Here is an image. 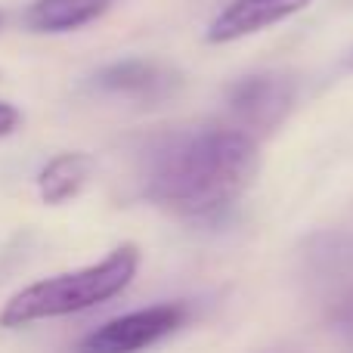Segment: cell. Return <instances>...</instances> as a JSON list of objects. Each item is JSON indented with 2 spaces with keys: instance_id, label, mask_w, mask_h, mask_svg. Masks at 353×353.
Listing matches in <instances>:
<instances>
[{
  "instance_id": "7a4b0ae2",
  "label": "cell",
  "mask_w": 353,
  "mask_h": 353,
  "mask_svg": "<svg viewBox=\"0 0 353 353\" xmlns=\"http://www.w3.org/2000/svg\"><path fill=\"white\" fill-rule=\"evenodd\" d=\"M137 267H140V251L134 245H121L99 263L31 282L6 301V307L0 310V329H22L41 319L72 316L105 304L134 282Z\"/></svg>"
},
{
  "instance_id": "30bf717a",
  "label": "cell",
  "mask_w": 353,
  "mask_h": 353,
  "mask_svg": "<svg viewBox=\"0 0 353 353\" xmlns=\"http://www.w3.org/2000/svg\"><path fill=\"white\" fill-rule=\"evenodd\" d=\"M329 323L335 329V335L347 344V350L353 353V288L344 292L341 298L332 304V313H329Z\"/></svg>"
},
{
  "instance_id": "277c9868",
  "label": "cell",
  "mask_w": 353,
  "mask_h": 353,
  "mask_svg": "<svg viewBox=\"0 0 353 353\" xmlns=\"http://www.w3.org/2000/svg\"><path fill=\"white\" fill-rule=\"evenodd\" d=\"M186 323L183 304H155L109 319L78 344V353H140Z\"/></svg>"
},
{
  "instance_id": "8fae6325",
  "label": "cell",
  "mask_w": 353,
  "mask_h": 353,
  "mask_svg": "<svg viewBox=\"0 0 353 353\" xmlns=\"http://www.w3.org/2000/svg\"><path fill=\"white\" fill-rule=\"evenodd\" d=\"M22 124V112L10 103H0V137H10Z\"/></svg>"
},
{
  "instance_id": "5b68a950",
  "label": "cell",
  "mask_w": 353,
  "mask_h": 353,
  "mask_svg": "<svg viewBox=\"0 0 353 353\" xmlns=\"http://www.w3.org/2000/svg\"><path fill=\"white\" fill-rule=\"evenodd\" d=\"M93 87L103 93H118V97H134V99H165L180 87V74L171 72L168 65L149 59H121L112 65L99 68L93 74Z\"/></svg>"
},
{
  "instance_id": "52a82bcc",
  "label": "cell",
  "mask_w": 353,
  "mask_h": 353,
  "mask_svg": "<svg viewBox=\"0 0 353 353\" xmlns=\"http://www.w3.org/2000/svg\"><path fill=\"white\" fill-rule=\"evenodd\" d=\"M115 0H34L25 12V22L37 34H65L97 22L112 10Z\"/></svg>"
},
{
  "instance_id": "3957f363",
  "label": "cell",
  "mask_w": 353,
  "mask_h": 353,
  "mask_svg": "<svg viewBox=\"0 0 353 353\" xmlns=\"http://www.w3.org/2000/svg\"><path fill=\"white\" fill-rule=\"evenodd\" d=\"M294 93H298L294 78L292 74H279V72L248 74V78L236 81L226 90L230 128L242 130L248 137L270 134L292 112Z\"/></svg>"
},
{
  "instance_id": "7c38bea8",
  "label": "cell",
  "mask_w": 353,
  "mask_h": 353,
  "mask_svg": "<svg viewBox=\"0 0 353 353\" xmlns=\"http://www.w3.org/2000/svg\"><path fill=\"white\" fill-rule=\"evenodd\" d=\"M0 25H3V12H0Z\"/></svg>"
},
{
  "instance_id": "8992f818",
  "label": "cell",
  "mask_w": 353,
  "mask_h": 353,
  "mask_svg": "<svg viewBox=\"0 0 353 353\" xmlns=\"http://www.w3.org/2000/svg\"><path fill=\"white\" fill-rule=\"evenodd\" d=\"M313 0H232L211 25H208V41L211 43H230L245 34L263 31L282 19L301 12Z\"/></svg>"
},
{
  "instance_id": "9c48e42d",
  "label": "cell",
  "mask_w": 353,
  "mask_h": 353,
  "mask_svg": "<svg viewBox=\"0 0 353 353\" xmlns=\"http://www.w3.org/2000/svg\"><path fill=\"white\" fill-rule=\"evenodd\" d=\"M304 267L313 279H344L353 273V232L325 230L307 239Z\"/></svg>"
},
{
  "instance_id": "6da1fadb",
  "label": "cell",
  "mask_w": 353,
  "mask_h": 353,
  "mask_svg": "<svg viewBox=\"0 0 353 353\" xmlns=\"http://www.w3.org/2000/svg\"><path fill=\"white\" fill-rule=\"evenodd\" d=\"M257 174L254 137L214 124L155 140L143 161V192L189 220H217Z\"/></svg>"
},
{
  "instance_id": "ba28073f",
  "label": "cell",
  "mask_w": 353,
  "mask_h": 353,
  "mask_svg": "<svg viewBox=\"0 0 353 353\" xmlns=\"http://www.w3.org/2000/svg\"><path fill=\"white\" fill-rule=\"evenodd\" d=\"M97 171V161L87 152H59L37 174V192L47 205L72 201Z\"/></svg>"
}]
</instances>
